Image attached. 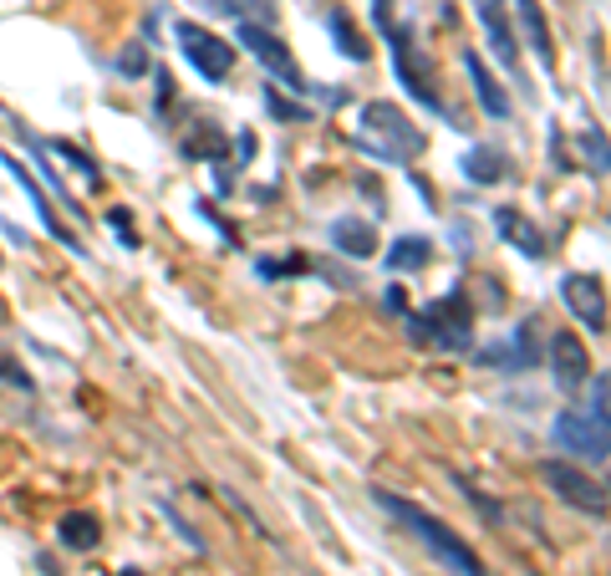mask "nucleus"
I'll list each match as a JSON object with an SVG mask.
<instances>
[{
  "mask_svg": "<svg viewBox=\"0 0 611 576\" xmlns=\"http://www.w3.org/2000/svg\"><path fill=\"white\" fill-rule=\"evenodd\" d=\"M514 11H520V26H525L530 47H535V56L546 62V67H556V41H550V26H546V11H540V0H514Z\"/></svg>",
  "mask_w": 611,
  "mask_h": 576,
  "instance_id": "16",
  "label": "nucleus"
},
{
  "mask_svg": "<svg viewBox=\"0 0 611 576\" xmlns=\"http://www.w3.org/2000/svg\"><path fill=\"white\" fill-rule=\"evenodd\" d=\"M463 67H469V82H474V98L484 102V113H489V118H510V98H505V87L495 82V72L484 67L480 51H463Z\"/></svg>",
  "mask_w": 611,
  "mask_h": 576,
  "instance_id": "13",
  "label": "nucleus"
},
{
  "mask_svg": "<svg viewBox=\"0 0 611 576\" xmlns=\"http://www.w3.org/2000/svg\"><path fill=\"white\" fill-rule=\"evenodd\" d=\"M596 408H601V413L611 419V373L596 377Z\"/></svg>",
  "mask_w": 611,
  "mask_h": 576,
  "instance_id": "25",
  "label": "nucleus"
},
{
  "mask_svg": "<svg viewBox=\"0 0 611 576\" xmlns=\"http://www.w3.org/2000/svg\"><path fill=\"white\" fill-rule=\"evenodd\" d=\"M556 444L576 459H611V419L601 408H565L556 413Z\"/></svg>",
  "mask_w": 611,
  "mask_h": 576,
  "instance_id": "4",
  "label": "nucleus"
},
{
  "mask_svg": "<svg viewBox=\"0 0 611 576\" xmlns=\"http://www.w3.org/2000/svg\"><path fill=\"white\" fill-rule=\"evenodd\" d=\"M56 536H62V546H72V551H92V546H102V521L92 510H72V515H62Z\"/></svg>",
  "mask_w": 611,
  "mask_h": 576,
  "instance_id": "18",
  "label": "nucleus"
},
{
  "mask_svg": "<svg viewBox=\"0 0 611 576\" xmlns=\"http://www.w3.org/2000/svg\"><path fill=\"white\" fill-rule=\"evenodd\" d=\"M327 26H331V36H336V51H342V56H352V62H367V56H372V47L362 41V31H357V21H352L347 11H331Z\"/></svg>",
  "mask_w": 611,
  "mask_h": 576,
  "instance_id": "19",
  "label": "nucleus"
},
{
  "mask_svg": "<svg viewBox=\"0 0 611 576\" xmlns=\"http://www.w3.org/2000/svg\"><path fill=\"white\" fill-rule=\"evenodd\" d=\"M433 260V240H423V235H403L387 251V271H418V266H429Z\"/></svg>",
  "mask_w": 611,
  "mask_h": 576,
  "instance_id": "21",
  "label": "nucleus"
},
{
  "mask_svg": "<svg viewBox=\"0 0 611 576\" xmlns=\"http://www.w3.org/2000/svg\"><path fill=\"white\" fill-rule=\"evenodd\" d=\"M581 153H586V169L596 174H611V138L601 123H591L586 133H581Z\"/></svg>",
  "mask_w": 611,
  "mask_h": 576,
  "instance_id": "22",
  "label": "nucleus"
},
{
  "mask_svg": "<svg viewBox=\"0 0 611 576\" xmlns=\"http://www.w3.org/2000/svg\"><path fill=\"white\" fill-rule=\"evenodd\" d=\"M495 230L510 245H520V255H530V260H540L546 255V235H540V225L525 220L520 209H495Z\"/></svg>",
  "mask_w": 611,
  "mask_h": 576,
  "instance_id": "14",
  "label": "nucleus"
},
{
  "mask_svg": "<svg viewBox=\"0 0 611 576\" xmlns=\"http://www.w3.org/2000/svg\"><path fill=\"white\" fill-rule=\"evenodd\" d=\"M204 5H209V11H230V16L240 11V0H204Z\"/></svg>",
  "mask_w": 611,
  "mask_h": 576,
  "instance_id": "27",
  "label": "nucleus"
},
{
  "mask_svg": "<svg viewBox=\"0 0 611 576\" xmlns=\"http://www.w3.org/2000/svg\"><path fill=\"white\" fill-rule=\"evenodd\" d=\"M174 41H179V51H183V62L204 77V82H225L230 77V67H234V47L225 41V36H215V31H204L199 21H179L174 26Z\"/></svg>",
  "mask_w": 611,
  "mask_h": 576,
  "instance_id": "5",
  "label": "nucleus"
},
{
  "mask_svg": "<svg viewBox=\"0 0 611 576\" xmlns=\"http://www.w3.org/2000/svg\"><path fill=\"white\" fill-rule=\"evenodd\" d=\"M546 485L561 495L571 510H586V515H607V510H611L607 485H596V479L586 475V470H576L571 459H550V464H546Z\"/></svg>",
  "mask_w": 611,
  "mask_h": 576,
  "instance_id": "7",
  "label": "nucleus"
},
{
  "mask_svg": "<svg viewBox=\"0 0 611 576\" xmlns=\"http://www.w3.org/2000/svg\"><path fill=\"white\" fill-rule=\"evenodd\" d=\"M107 220H113L117 230H123V245H132V225H128V209H113V215H107Z\"/></svg>",
  "mask_w": 611,
  "mask_h": 576,
  "instance_id": "26",
  "label": "nucleus"
},
{
  "mask_svg": "<svg viewBox=\"0 0 611 576\" xmlns=\"http://www.w3.org/2000/svg\"><path fill=\"white\" fill-rule=\"evenodd\" d=\"M234 41H240V47L250 51V56H255V62H260L265 72H270V77H281L285 87H291V92H306V77H301V67H296V56H291V51H285V41L276 31H265L260 21H240V26H234Z\"/></svg>",
  "mask_w": 611,
  "mask_h": 576,
  "instance_id": "6",
  "label": "nucleus"
},
{
  "mask_svg": "<svg viewBox=\"0 0 611 576\" xmlns=\"http://www.w3.org/2000/svg\"><path fill=\"white\" fill-rule=\"evenodd\" d=\"M117 67L128 72V77H138V72L149 67V51H143V47H128V51H123V62H117Z\"/></svg>",
  "mask_w": 611,
  "mask_h": 576,
  "instance_id": "24",
  "label": "nucleus"
},
{
  "mask_svg": "<svg viewBox=\"0 0 611 576\" xmlns=\"http://www.w3.org/2000/svg\"><path fill=\"white\" fill-rule=\"evenodd\" d=\"M0 164H5V169L16 174L21 184L31 189V200H36V215H41V225H47L51 235H62V245H77V240H72V235H66V230H62V220H56V209H51V204H47V194H41V189H36V184H31V174L21 169V158H11V153H0Z\"/></svg>",
  "mask_w": 611,
  "mask_h": 576,
  "instance_id": "20",
  "label": "nucleus"
},
{
  "mask_svg": "<svg viewBox=\"0 0 611 576\" xmlns=\"http://www.w3.org/2000/svg\"><path fill=\"white\" fill-rule=\"evenodd\" d=\"M607 495H611V485H607Z\"/></svg>",
  "mask_w": 611,
  "mask_h": 576,
  "instance_id": "28",
  "label": "nucleus"
},
{
  "mask_svg": "<svg viewBox=\"0 0 611 576\" xmlns=\"http://www.w3.org/2000/svg\"><path fill=\"white\" fill-rule=\"evenodd\" d=\"M331 245L342 255H357V260H367V255L378 251V230L367 220H336L331 225Z\"/></svg>",
  "mask_w": 611,
  "mask_h": 576,
  "instance_id": "17",
  "label": "nucleus"
},
{
  "mask_svg": "<svg viewBox=\"0 0 611 576\" xmlns=\"http://www.w3.org/2000/svg\"><path fill=\"white\" fill-rule=\"evenodd\" d=\"M382 36H387V47H393L397 82L408 87V98H418L423 107H433V113H444V107H438V92H433V82H429V72H423V67L413 62V36L403 31V26H393V21L382 26Z\"/></svg>",
  "mask_w": 611,
  "mask_h": 576,
  "instance_id": "9",
  "label": "nucleus"
},
{
  "mask_svg": "<svg viewBox=\"0 0 611 576\" xmlns=\"http://www.w3.org/2000/svg\"><path fill=\"white\" fill-rule=\"evenodd\" d=\"M510 174V158L499 149H489V143H474V149L463 153V179L469 184H499Z\"/></svg>",
  "mask_w": 611,
  "mask_h": 576,
  "instance_id": "15",
  "label": "nucleus"
},
{
  "mask_svg": "<svg viewBox=\"0 0 611 576\" xmlns=\"http://www.w3.org/2000/svg\"><path fill=\"white\" fill-rule=\"evenodd\" d=\"M561 302L571 306V317H576L581 327H591V332H607L611 322V306H607V291H601V281L586 271H571L561 281Z\"/></svg>",
  "mask_w": 611,
  "mask_h": 576,
  "instance_id": "8",
  "label": "nucleus"
},
{
  "mask_svg": "<svg viewBox=\"0 0 611 576\" xmlns=\"http://www.w3.org/2000/svg\"><path fill=\"white\" fill-rule=\"evenodd\" d=\"M408 327H413V342H433V347H444V353H459V347H469V337H474V306H469L463 291H448V296L429 302V311L413 317Z\"/></svg>",
  "mask_w": 611,
  "mask_h": 576,
  "instance_id": "3",
  "label": "nucleus"
},
{
  "mask_svg": "<svg viewBox=\"0 0 611 576\" xmlns=\"http://www.w3.org/2000/svg\"><path fill=\"white\" fill-rule=\"evenodd\" d=\"M469 5H474V16L484 21L495 56L510 72H520V41H514V26H510V5H505V0H469Z\"/></svg>",
  "mask_w": 611,
  "mask_h": 576,
  "instance_id": "10",
  "label": "nucleus"
},
{
  "mask_svg": "<svg viewBox=\"0 0 611 576\" xmlns=\"http://www.w3.org/2000/svg\"><path fill=\"white\" fill-rule=\"evenodd\" d=\"M372 500H378L387 515H397V521L408 526V536H413L418 546H429V556L438 561L448 576H484V561L474 556V546L463 541L459 530H448L438 515H429L423 505L403 500V495H387V490H372Z\"/></svg>",
  "mask_w": 611,
  "mask_h": 576,
  "instance_id": "1",
  "label": "nucleus"
},
{
  "mask_svg": "<svg viewBox=\"0 0 611 576\" xmlns=\"http://www.w3.org/2000/svg\"><path fill=\"white\" fill-rule=\"evenodd\" d=\"M535 327H540V322H520V327H514V342L489 347V353H484V362H489V368H510V373L535 368V362H540V332H535Z\"/></svg>",
  "mask_w": 611,
  "mask_h": 576,
  "instance_id": "12",
  "label": "nucleus"
},
{
  "mask_svg": "<svg viewBox=\"0 0 611 576\" xmlns=\"http://www.w3.org/2000/svg\"><path fill=\"white\" fill-rule=\"evenodd\" d=\"M265 107H270V113H276L281 123H301V118H306V107H296V102H285L281 92H276V87H265Z\"/></svg>",
  "mask_w": 611,
  "mask_h": 576,
  "instance_id": "23",
  "label": "nucleus"
},
{
  "mask_svg": "<svg viewBox=\"0 0 611 576\" xmlns=\"http://www.w3.org/2000/svg\"><path fill=\"white\" fill-rule=\"evenodd\" d=\"M357 143H362L367 153L387 158V164H408V158H418V153H423V143H429V138L408 123V113H403V107H393V102H367V107H362V128H357Z\"/></svg>",
  "mask_w": 611,
  "mask_h": 576,
  "instance_id": "2",
  "label": "nucleus"
},
{
  "mask_svg": "<svg viewBox=\"0 0 611 576\" xmlns=\"http://www.w3.org/2000/svg\"><path fill=\"white\" fill-rule=\"evenodd\" d=\"M550 368H556V383L565 393H576L586 377H591V353L581 347L576 332H556L550 337Z\"/></svg>",
  "mask_w": 611,
  "mask_h": 576,
  "instance_id": "11",
  "label": "nucleus"
}]
</instances>
